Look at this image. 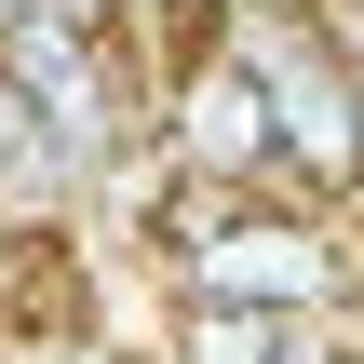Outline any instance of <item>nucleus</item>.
<instances>
[{
	"label": "nucleus",
	"instance_id": "f03ea898",
	"mask_svg": "<svg viewBox=\"0 0 364 364\" xmlns=\"http://www.w3.org/2000/svg\"><path fill=\"white\" fill-rule=\"evenodd\" d=\"M297 324L284 311H230V297H176L162 311V364H284Z\"/></svg>",
	"mask_w": 364,
	"mask_h": 364
},
{
	"label": "nucleus",
	"instance_id": "f257e3e1",
	"mask_svg": "<svg viewBox=\"0 0 364 364\" xmlns=\"http://www.w3.org/2000/svg\"><path fill=\"white\" fill-rule=\"evenodd\" d=\"M216 54H243V81L270 108L284 203H311V216L364 203V54L338 27V0H230L216 14Z\"/></svg>",
	"mask_w": 364,
	"mask_h": 364
},
{
	"label": "nucleus",
	"instance_id": "20e7f679",
	"mask_svg": "<svg viewBox=\"0 0 364 364\" xmlns=\"http://www.w3.org/2000/svg\"><path fill=\"white\" fill-rule=\"evenodd\" d=\"M338 351H351L338 324H297V351H284V364H338Z\"/></svg>",
	"mask_w": 364,
	"mask_h": 364
},
{
	"label": "nucleus",
	"instance_id": "39448f33",
	"mask_svg": "<svg viewBox=\"0 0 364 364\" xmlns=\"http://www.w3.org/2000/svg\"><path fill=\"white\" fill-rule=\"evenodd\" d=\"M0 257H14V216H0Z\"/></svg>",
	"mask_w": 364,
	"mask_h": 364
},
{
	"label": "nucleus",
	"instance_id": "7ed1b4c3",
	"mask_svg": "<svg viewBox=\"0 0 364 364\" xmlns=\"http://www.w3.org/2000/svg\"><path fill=\"white\" fill-rule=\"evenodd\" d=\"M54 364H149V351H122V338L95 324V338H54Z\"/></svg>",
	"mask_w": 364,
	"mask_h": 364
}]
</instances>
